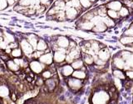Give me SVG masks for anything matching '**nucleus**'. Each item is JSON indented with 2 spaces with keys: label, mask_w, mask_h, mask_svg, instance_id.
<instances>
[{
  "label": "nucleus",
  "mask_w": 133,
  "mask_h": 104,
  "mask_svg": "<svg viewBox=\"0 0 133 104\" xmlns=\"http://www.w3.org/2000/svg\"><path fill=\"white\" fill-rule=\"evenodd\" d=\"M7 1L5 0H0V9H3L7 6Z\"/></svg>",
  "instance_id": "30"
},
{
  "label": "nucleus",
  "mask_w": 133,
  "mask_h": 104,
  "mask_svg": "<svg viewBox=\"0 0 133 104\" xmlns=\"http://www.w3.org/2000/svg\"><path fill=\"white\" fill-rule=\"evenodd\" d=\"M31 68L34 72L39 73L42 71V69H43V66H42V65L40 63H38V62L34 61L31 64Z\"/></svg>",
  "instance_id": "15"
},
{
  "label": "nucleus",
  "mask_w": 133,
  "mask_h": 104,
  "mask_svg": "<svg viewBox=\"0 0 133 104\" xmlns=\"http://www.w3.org/2000/svg\"><path fill=\"white\" fill-rule=\"evenodd\" d=\"M125 36H133V29L130 28L125 31Z\"/></svg>",
  "instance_id": "29"
},
{
  "label": "nucleus",
  "mask_w": 133,
  "mask_h": 104,
  "mask_svg": "<svg viewBox=\"0 0 133 104\" xmlns=\"http://www.w3.org/2000/svg\"><path fill=\"white\" fill-rule=\"evenodd\" d=\"M72 66L74 69H81L83 68V60H80V59H77V60H75L72 64Z\"/></svg>",
  "instance_id": "14"
},
{
  "label": "nucleus",
  "mask_w": 133,
  "mask_h": 104,
  "mask_svg": "<svg viewBox=\"0 0 133 104\" xmlns=\"http://www.w3.org/2000/svg\"><path fill=\"white\" fill-rule=\"evenodd\" d=\"M107 7H99L97 10V14L101 17H106L107 16V10L108 9H106Z\"/></svg>",
  "instance_id": "23"
},
{
  "label": "nucleus",
  "mask_w": 133,
  "mask_h": 104,
  "mask_svg": "<svg viewBox=\"0 0 133 104\" xmlns=\"http://www.w3.org/2000/svg\"><path fill=\"white\" fill-rule=\"evenodd\" d=\"M12 55H14V56H19V55H21L20 50H15V51H12Z\"/></svg>",
  "instance_id": "31"
},
{
  "label": "nucleus",
  "mask_w": 133,
  "mask_h": 104,
  "mask_svg": "<svg viewBox=\"0 0 133 104\" xmlns=\"http://www.w3.org/2000/svg\"><path fill=\"white\" fill-rule=\"evenodd\" d=\"M121 42L123 45H130L133 43V36H124L123 37L121 38Z\"/></svg>",
  "instance_id": "18"
},
{
  "label": "nucleus",
  "mask_w": 133,
  "mask_h": 104,
  "mask_svg": "<svg viewBox=\"0 0 133 104\" xmlns=\"http://www.w3.org/2000/svg\"><path fill=\"white\" fill-rule=\"evenodd\" d=\"M98 57L99 59H101L103 61H107L108 59L110 58V53L109 51H107L106 49H102L101 51H99L98 52Z\"/></svg>",
  "instance_id": "7"
},
{
  "label": "nucleus",
  "mask_w": 133,
  "mask_h": 104,
  "mask_svg": "<svg viewBox=\"0 0 133 104\" xmlns=\"http://www.w3.org/2000/svg\"><path fill=\"white\" fill-rule=\"evenodd\" d=\"M73 68L72 66H70V65H65L63 68H62V74L64 76H69V75H72L73 71Z\"/></svg>",
  "instance_id": "12"
},
{
  "label": "nucleus",
  "mask_w": 133,
  "mask_h": 104,
  "mask_svg": "<svg viewBox=\"0 0 133 104\" xmlns=\"http://www.w3.org/2000/svg\"><path fill=\"white\" fill-rule=\"evenodd\" d=\"M7 2L9 4H12V3H14V0H7Z\"/></svg>",
  "instance_id": "34"
},
{
  "label": "nucleus",
  "mask_w": 133,
  "mask_h": 104,
  "mask_svg": "<svg viewBox=\"0 0 133 104\" xmlns=\"http://www.w3.org/2000/svg\"><path fill=\"white\" fill-rule=\"evenodd\" d=\"M79 26L81 27L82 29L83 30H91L94 27V23L92 21H85V20H82V22L79 24Z\"/></svg>",
  "instance_id": "5"
},
{
  "label": "nucleus",
  "mask_w": 133,
  "mask_h": 104,
  "mask_svg": "<svg viewBox=\"0 0 133 104\" xmlns=\"http://www.w3.org/2000/svg\"><path fill=\"white\" fill-rule=\"evenodd\" d=\"M23 51L26 52V54H31L32 51V48L27 41H23Z\"/></svg>",
  "instance_id": "22"
},
{
  "label": "nucleus",
  "mask_w": 133,
  "mask_h": 104,
  "mask_svg": "<svg viewBox=\"0 0 133 104\" xmlns=\"http://www.w3.org/2000/svg\"><path fill=\"white\" fill-rule=\"evenodd\" d=\"M66 17L68 19H75L78 15V11L72 7H66Z\"/></svg>",
  "instance_id": "4"
},
{
  "label": "nucleus",
  "mask_w": 133,
  "mask_h": 104,
  "mask_svg": "<svg viewBox=\"0 0 133 104\" xmlns=\"http://www.w3.org/2000/svg\"><path fill=\"white\" fill-rule=\"evenodd\" d=\"M65 54L64 51H56L55 52V55H54V60H55L56 62L57 63H61L64 60H65Z\"/></svg>",
  "instance_id": "10"
},
{
  "label": "nucleus",
  "mask_w": 133,
  "mask_h": 104,
  "mask_svg": "<svg viewBox=\"0 0 133 104\" xmlns=\"http://www.w3.org/2000/svg\"><path fill=\"white\" fill-rule=\"evenodd\" d=\"M113 74L116 78H120V79H125V74H123V72L122 71L121 69H115L113 71Z\"/></svg>",
  "instance_id": "20"
},
{
  "label": "nucleus",
  "mask_w": 133,
  "mask_h": 104,
  "mask_svg": "<svg viewBox=\"0 0 133 104\" xmlns=\"http://www.w3.org/2000/svg\"><path fill=\"white\" fill-rule=\"evenodd\" d=\"M107 16L111 18V19H116L118 18L120 15H119V12L117 11H115V10H111V9H108L107 10Z\"/></svg>",
  "instance_id": "19"
},
{
  "label": "nucleus",
  "mask_w": 133,
  "mask_h": 104,
  "mask_svg": "<svg viewBox=\"0 0 133 104\" xmlns=\"http://www.w3.org/2000/svg\"><path fill=\"white\" fill-rule=\"evenodd\" d=\"M72 75L76 78H78V79H84L86 78V73L83 71V70H80V69H77V71H74L72 73Z\"/></svg>",
  "instance_id": "11"
},
{
  "label": "nucleus",
  "mask_w": 133,
  "mask_h": 104,
  "mask_svg": "<svg viewBox=\"0 0 133 104\" xmlns=\"http://www.w3.org/2000/svg\"><path fill=\"white\" fill-rule=\"evenodd\" d=\"M131 28H132V29H133V24H132V25H131Z\"/></svg>",
  "instance_id": "36"
},
{
  "label": "nucleus",
  "mask_w": 133,
  "mask_h": 104,
  "mask_svg": "<svg viewBox=\"0 0 133 104\" xmlns=\"http://www.w3.org/2000/svg\"><path fill=\"white\" fill-rule=\"evenodd\" d=\"M47 48V45L43 41H40L38 44H37V50H39V51H43Z\"/></svg>",
  "instance_id": "26"
},
{
  "label": "nucleus",
  "mask_w": 133,
  "mask_h": 104,
  "mask_svg": "<svg viewBox=\"0 0 133 104\" xmlns=\"http://www.w3.org/2000/svg\"><path fill=\"white\" fill-rule=\"evenodd\" d=\"M40 60L43 62V63L49 65V64H51L52 61V56L51 54H46V55H43L40 58Z\"/></svg>",
  "instance_id": "13"
},
{
  "label": "nucleus",
  "mask_w": 133,
  "mask_h": 104,
  "mask_svg": "<svg viewBox=\"0 0 133 104\" xmlns=\"http://www.w3.org/2000/svg\"><path fill=\"white\" fill-rule=\"evenodd\" d=\"M57 44L59 45L60 47L62 48H68L69 46V41L66 38V37H63V36H61L58 38L57 40Z\"/></svg>",
  "instance_id": "8"
},
{
  "label": "nucleus",
  "mask_w": 133,
  "mask_h": 104,
  "mask_svg": "<svg viewBox=\"0 0 133 104\" xmlns=\"http://www.w3.org/2000/svg\"><path fill=\"white\" fill-rule=\"evenodd\" d=\"M43 76L44 78H50L51 77V72H49V71H46L43 74Z\"/></svg>",
  "instance_id": "32"
},
{
  "label": "nucleus",
  "mask_w": 133,
  "mask_h": 104,
  "mask_svg": "<svg viewBox=\"0 0 133 104\" xmlns=\"http://www.w3.org/2000/svg\"><path fill=\"white\" fill-rule=\"evenodd\" d=\"M108 100V96L105 92H99L95 94L93 98V103L94 104H106Z\"/></svg>",
  "instance_id": "1"
},
{
  "label": "nucleus",
  "mask_w": 133,
  "mask_h": 104,
  "mask_svg": "<svg viewBox=\"0 0 133 104\" xmlns=\"http://www.w3.org/2000/svg\"><path fill=\"white\" fill-rule=\"evenodd\" d=\"M83 62H84L85 64L87 65H92L94 63V59H93V57L90 55L89 54H85L84 55H83Z\"/></svg>",
  "instance_id": "16"
},
{
  "label": "nucleus",
  "mask_w": 133,
  "mask_h": 104,
  "mask_svg": "<svg viewBox=\"0 0 133 104\" xmlns=\"http://www.w3.org/2000/svg\"><path fill=\"white\" fill-rule=\"evenodd\" d=\"M131 55V52H128V51H124V52H122V59L124 60H127L129 57H130V55Z\"/></svg>",
  "instance_id": "28"
},
{
  "label": "nucleus",
  "mask_w": 133,
  "mask_h": 104,
  "mask_svg": "<svg viewBox=\"0 0 133 104\" xmlns=\"http://www.w3.org/2000/svg\"><path fill=\"white\" fill-rule=\"evenodd\" d=\"M102 22L107 25V27H113L115 25V22L113 19H111V18H109L108 16H106V17H103L102 18Z\"/></svg>",
  "instance_id": "17"
},
{
  "label": "nucleus",
  "mask_w": 133,
  "mask_h": 104,
  "mask_svg": "<svg viewBox=\"0 0 133 104\" xmlns=\"http://www.w3.org/2000/svg\"><path fill=\"white\" fill-rule=\"evenodd\" d=\"M123 6L127 7L129 9H133V0H122Z\"/></svg>",
  "instance_id": "24"
},
{
  "label": "nucleus",
  "mask_w": 133,
  "mask_h": 104,
  "mask_svg": "<svg viewBox=\"0 0 133 104\" xmlns=\"http://www.w3.org/2000/svg\"><path fill=\"white\" fill-rule=\"evenodd\" d=\"M113 63L115 65V66L116 67V69H122L125 68V61L122 58H119V57H116L114 59Z\"/></svg>",
  "instance_id": "9"
},
{
  "label": "nucleus",
  "mask_w": 133,
  "mask_h": 104,
  "mask_svg": "<svg viewBox=\"0 0 133 104\" xmlns=\"http://www.w3.org/2000/svg\"><path fill=\"white\" fill-rule=\"evenodd\" d=\"M123 7V4L122 1H111L107 4V7L108 9H111V10H115L119 12L120 9Z\"/></svg>",
  "instance_id": "2"
},
{
  "label": "nucleus",
  "mask_w": 133,
  "mask_h": 104,
  "mask_svg": "<svg viewBox=\"0 0 133 104\" xmlns=\"http://www.w3.org/2000/svg\"><path fill=\"white\" fill-rule=\"evenodd\" d=\"M107 25L104 23L102 21H100L97 23H96L94 25V27H93V31H97V32H102V31H105L107 30Z\"/></svg>",
  "instance_id": "6"
},
{
  "label": "nucleus",
  "mask_w": 133,
  "mask_h": 104,
  "mask_svg": "<svg viewBox=\"0 0 133 104\" xmlns=\"http://www.w3.org/2000/svg\"><path fill=\"white\" fill-rule=\"evenodd\" d=\"M80 3H81L82 7L84 8V9L89 8L91 6V4H92V3H91L90 0H80Z\"/></svg>",
  "instance_id": "25"
},
{
  "label": "nucleus",
  "mask_w": 133,
  "mask_h": 104,
  "mask_svg": "<svg viewBox=\"0 0 133 104\" xmlns=\"http://www.w3.org/2000/svg\"><path fill=\"white\" fill-rule=\"evenodd\" d=\"M126 62H127V66H129L130 68L133 69V54H131L130 57L126 60Z\"/></svg>",
  "instance_id": "27"
},
{
  "label": "nucleus",
  "mask_w": 133,
  "mask_h": 104,
  "mask_svg": "<svg viewBox=\"0 0 133 104\" xmlns=\"http://www.w3.org/2000/svg\"><path fill=\"white\" fill-rule=\"evenodd\" d=\"M68 85L71 89H72L73 90H77L82 87V81L81 79H78L76 78H70L68 81Z\"/></svg>",
  "instance_id": "3"
},
{
  "label": "nucleus",
  "mask_w": 133,
  "mask_h": 104,
  "mask_svg": "<svg viewBox=\"0 0 133 104\" xmlns=\"http://www.w3.org/2000/svg\"><path fill=\"white\" fill-rule=\"evenodd\" d=\"M129 10H130L129 8H127V7H125V6H123V7L120 9V11L118 12L120 17H123V18H125V17L128 16L129 13H130V12H129Z\"/></svg>",
  "instance_id": "21"
},
{
  "label": "nucleus",
  "mask_w": 133,
  "mask_h": 104,
  "mask_svg": "<svg viewBox=\"0 0 133 104\" xmlns=\"http://www.w3.org/2000/svg\"><path fill=\"white\" fill-rule=\"evenodd\" d=\"M90 1H91V3H95L96 1H97V0H90Z\"/></svg>",
  "instance_id": "35"
},
{
  "label": "nucleus",
  "mask_w": 133,
  "mask_h": 104,
  "mask_svg": "<svg viewBox=\"0 0 133 104\" xmlns=\"http://www.w3.org/2000/svg\"><path fill=\"white\" fill-rule=\"evenodd\" d=\"M127 77L130 78H133V71H127L126 73Z\"/></svg>",
  "instance_id": "33"
}]
</instances>
